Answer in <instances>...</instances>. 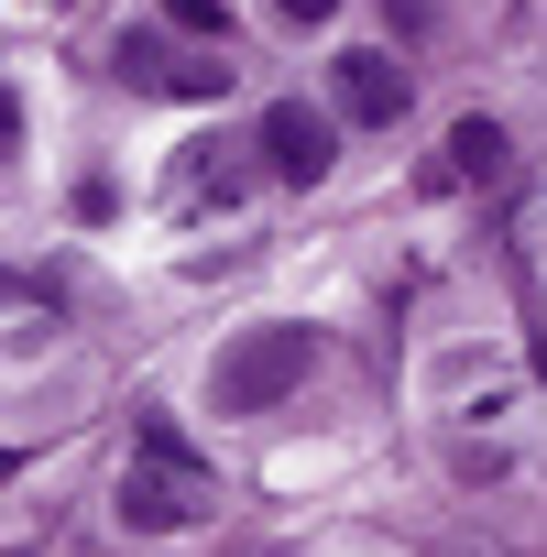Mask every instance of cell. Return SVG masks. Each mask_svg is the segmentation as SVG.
<instances>
[{
    "instance_id": "obj_4",
    "label": "cell",
    "mask_w": 547,
    "mask_h": 557,
    "mask_svg": "<svg viewBox=\"0 0 547 557\" xmlns=\"http://www.w3.org/2000/svg\"><path fill=\"white\" fill-rule=\"evenodd\" d=\"M263 164H274V186H318V175L340 164V132H329V110H307V99H274V110H263Z\"/></svg>"
},
{
    "instance_id": "obj_1",
    "label": "cell",
    "mask_w": 547,
    "mask_h": 557,
    "mask_svg": "<svg viewBox=\"0 0 547 557\" xmlns=\"http://www.w3.org/2000/svg\"><path fill=\"white\" fill-rule=\"evenodd\" d=\"M208 513H219L208 459H197L175 426H143V448H132V470H121V524H132V535H186V524H208Z\"/></svg>"
},
{
    "instance_id": "obj_5",
    "label": "cell",
    "mask_w": 547,
    "mask_h": 557,
    "mask_svg": "<svg viewBox=\"0 0 547 557\" xmlns=\"http://www.w3.org/2000/svg\"><path fill=\"white\" fill-rule=\"evenodd\" d=\"M329 99H340V121H373V132H384V121L405 110V66H394L384 45H351V55L329 66Z\"/></svg>"
},
{
    "instance_id": "obj_2",
    "label": "cell",
    "mask_w": 547,
    "mask_h": 557,
    "mask_svg": "<svg viewBox=\"0 0 547 557\" xmlns=\"http://www.w3.org/2000/svg\"><path fill=\"white\" fill-rule=\"evenodd\" d=\"M307 372H318V339H307V329H241V339L208 361V405H219V416H274Z\"/></svg>"
},
{
    "instance_id": "obj_3",
    "label": "cell",
    "mask_w": 547,
    "mask_h": 557,
    "mask_svg": "<svg viewBox=\"0 0 547 557\" xmlns=\"http://www.w3.org/2000/svg\"><path fill=\"white\" fill-rule=\"evenodd\" d=\"M110 77L143 88V99H230V66H197V55H175L165 34H121Z\"/></svg>"
},
{
    "instance_id": "obj_10",
    "label": "cell",
    "mask_w": 547,
    "mask_h": 557,
    "mask_svg": "<svg viewBox=\"0 0 547 557\" xmlns=\"http://www.w3.org/2000/svg\"><path fill=\"white\" fill-rule=\"evenodd\" d=\"M0 470H12V459H0Z\"/></svg>"
},
{
    "instance_id": "obj_6",
    "label": "cell",
    "mask_w": 547,
    "mask_h": 557,
    "mask_svg": "<svg viewBox=\"0 0 547 557\" xmlns=\"http://www.w3.org/2000/svg\"><path fill=\"white\" fill-rule=\"evenodd\" d=\"M449 164H460L471 186H493V175H503V132H493V121H460V132H449Z\"/></svg>"
},
{
    "instance_id": "obj_9",
    "label": "cell",
    "mask_w": 547,
    "mask_h": 557,
    "mask_svg": "<svg viewBox=\"0 0 547 557\" xmlns=\"http://www.w3.org/2000/svg\"><path fill=\"white\" fill-rule=\"evenodd\" d=\"M274 12H285V23L307 34V23H329V12H340V0H274Z\"/></svg>"
},
{
    "instance_id": "obj_8",
    "label": "cell",
    "mask_w": 547,
    "mask_h": 557,
    "mask_svg": "<svg viewBox=\"0 0 547 557\" xmlns=\"http://www.w3.org/2000/svg\"><path fill=\"white\" fill-rule=\"evenodd\" d=\"M219 12H230V0H165V23H175V34H219Z\"/></svg>"
},
{
    "instance_id": "obj_7",
    "label": "cell",
    "mask_w": 547,
    "mask_h": 557,
    "mask_svg": "<svg viewBox=\"0 0 547 557\" xmlns=\"http://www.w3.org/2000/svg\"><path fill=\"white\" fill-rule=\"evenodd\" d=\"M12 164H23V88L0 77V175H12Z\"/></svg>"
}]
</instances>
